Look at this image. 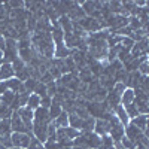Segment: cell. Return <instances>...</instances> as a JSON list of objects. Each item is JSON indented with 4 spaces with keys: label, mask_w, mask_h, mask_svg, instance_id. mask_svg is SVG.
<instances>
[{
    "label": "cell",
    "mask_w": 149,
    "mask_h": 149,
    "mask_svg": "<svg viewBox=\"0 0 149 149\" xmlns=\"http://www.w3.org/2000/svg\"><path fill=\"white\" fill-rule=\"evenodd\" d=\"M33 137V134H26V133H12L10 134V142L12 146H15L18 149H27L30 139Z\"/></svg>",
    "instance_id": "1"
},
{
    "label": "cell",
    "mask_w": 149,
    "mask_h": 149,
    "mask_svg": "<svg viewBox=\"0 0 149 149\" xmlns=\"http://www.w3.org/2000/svg\"><path fill=\"white\" fill-rule=\"evenodd\" d=\"M48 124H43V122H37V121H33V128H31V133H33V137H36L42 145L46 142L48 139Z\"/></svg>",
    "instance_id": "2"
},
{
    "label": "cell",
    "mask_w": 149,
    "mask_h": 149,
    "mask_svg": "<svg viewBox=\"0 0 149 149\" xmlns=\"http://www.w3.org/2000/svg\"><path fill=\"white\" fill-rule=\"evenodd\" d=\"M9 119H10V130H12V133H26V134H30L27 127L24 125V122L21 121V118H19L17 110L12 112V115H10Z\"/></svg>",
    "instance_id": "3"
},
{
    "label": "cell",
    "mask_w": 149,
    "mask_h": 149,
    "mask_svg": "<svg viewBox=\"0 0 149 149\" xmlns=\"http://www.w3.org/2000/svg\"><path fill=\"white\" fill-rule=\"evenodd\" d=\"M124 136H125L128 140H131V142L136 145V143L140 140L142 136H143V131H140L137 127H134L133 124L130 122L127 127H124Z\"/></svg>",
    "instance_id": "4"
},
{
    "label": "cell",
    "mask_w": 149,
    "mask_h": 149,
    "mask_svg": "<svg viewBox=\"0 0 149 149\" xmlns=\"http://www.w3.org/2000/svg\"><path fill=\"white\" fill-rule=\"evenodd\" d=\"M133 58H139L143 54H148V39H143L140 42H134L131 51H130Z\"/></svg>",
    "instance_id": "5"
},
{
    "label": "cell",
    "mask_w": 149,
    "mask_h": 149,
    "mask_svg": "<svg viewBox=\"0 0 149 149\" xmlns=\"http://www.w3.org/2000/svg\"><path fill=\"white\" fill-rule=\"evenodd\" d=\"M109 131H110V124H109L107 121L100 119V118L95 119V124H94V131H93V133H95L97 136L103 137V136L109 134Z\"/></svg>",
    "instance_id": "6"
},
{
    "label": "cell",
    "mask_w": 149,
    "mask_h": 149,
    "mask_svg": "<svg viewBox=\"0 0 149 149\" xmlns=\"http://www.w3.org/2000/svg\"><path fill=\"white\" fill-rule=\"evenodd\" d=\"M85 136V142H86V149H98L102 145V137L97 136L95 133H88V134H82Z\"/></svg>",
    "instance_id": "7"
},
{
    "label": "cell",
    "mask_w": 149,
    "mask_h": 149,
    "mask_svg": "<svg viewBox=\"0 0 149 149\" xmlns=\"http://www.w3.org/2000/svg\"><path fill=\"white\" fill-rule=\"evenodd\" d=\"M12 78H15V72L12 69V64L2 63V66H0V81H9Z\"/></svg>",
    "instance_id": "8"
},
{
    "label": "cell",
    "mask_w": 149,
    "mask_h": 149,
    "mask_svg": "<svg viewBox=\"0 0 149 149\" xmlns=\"http://www.w3.org/2000/svg\"><path fill=\"white\" fill-rule=\"evenodd\" d=\"M33 121H37V122H43V124H49L51 122V118H49V113H48V109L45 107H37L34 112H33Z\"/></svg>",
    "instance_id": "9"
},
{
    "label": "cell",
    "mask_w": 149,
    "mask_h": 149,
    "mask_svg": "<svg viewBox=\"0 0 149 149\" xmlns=\"http://www.w3.org/2000/svg\"><path fill=\"white\" fill-rule=\"evenodd\" d=\"M113 113H115V116H116V119L119 121V124L122 127H127L128 124H130V118H128V115H127V112H125V109H124V106H116L115 107V110H113Z\"/></svg>",
    "instance_id": "10"
},
{
    "label": "cell",
    "mask_w": 149,
    "mask_h": 149,
    "mask_svg": "<svg viewBox=\"0 0 149 149\" xmlns=\"http://www.w3.org/2000/svg\"><path fill=\"white\" fill-rule=\"evenodd\" d=\"M70 55H72V49L66 48V45H64V43H63V45L55 46L54 57H55L57 60H66V58H69Z\"/></svg>",
    "instance_id": "11"
},
{
    "label": "cell",
    "mask_w": 149,
    "mask_h": 149,
    "mask_svg": "<svg viewBox=\"0 0 149 149\" xmlns=\"http://www.w3.org/2000/svg\"><path fill=\"white\" fill-rule=\"evenodd\" d=\"M134 127H137L140 131H146V128H148V115H139V116H136V118H133L131 121H130Z\"/></svg>",
    "instance_id": "12"
},
{
    "label": "cell",
    "mask_w": 149,
    "mask_h": 149,
    "mask_svg": "<svg viewBox=\"0 0 149 149\" xmlns=\"http://www.w3.org/2000/svg\"><path fill=\"white\" fill-rule=\"evenodd\" d=\"M109 136H110V139L113 142H119L124 137V127L121 125V124H118V125H112L110 131H109Z\"/></svg>",
    "instance_id": "13"
},
{
    "label": "cell",
    "mask_w": 149,
    "mask_h": 149,
    "mask_svg": "<svg viewBox=\"0 0 149 149\" xmlns=\"http://www.w3.org/2000/svg\"><path fill=\"white\" fill-rule=\"evenodd\" d=\"M131 103H134V91L133 88H125V91L121 94V106L125 107Z\"/></svg>",
    "instance_id": "14"
},
{
    "label": "cell",
    "mask_w": 149,
    "mask_h": 149,
    "mask_svg": "<svg viewBox=\"0 0 149 149\" xmlns=\"http://www.w3.org/2000/svg\"><path fill=\"white\" fill-rule=\"evenodd\" d=\"M52 122L55 124L57 128H66V127H69V113L63 110Z\"/></svg>",
    "instance_id": "15"
},
{
    "label": "cell",
    "mask_w": 149,
    "mask_h": 149,
    "mask_svg": "<svg viewBox=\"0 0 149 149\" xmlns=\"http://www.w3.org/2000/svg\"><path fill=\"white\" fill-rule=\"evenodd\" d=\"M58 26H60L61 30H63L64 34H69V33H72V30H73V22H72L66 15L58 18Z\"/></svg>",
    "instance_id": "16"
},
{
    "label": "cell",
    "mask_w": 149,
    "mask_h": 149,
    "mask_svg": "<svg viewBox=\"0 0 149 149\" xmlns=\"http://www.w3.org/2000/svg\"><path fill=\"white\" fill-rule=\"evenodd\" d=\"M94 124H95V118L88 116L86 119H84L82 122V128H81V134H88L94 131Z\"/></svg>",
    "instance_id": "17"
},
{
    "label": "cell",
    "mask_w": 149,
    "mask_h": 149,
    "mask_svg": "<svg viewBox=\"0 0 149 149\" xmlns=\"http://www.w3.org/2000/svg\"><path fill=\"white\" fill-rule=\"evenodd\" d=\"M26 107L34 112L37 107H40V97L31 93V94L29 95V100H27V106H26Z\"/></svg>",
    "instance_id": "18"
},
{
    "label": "cell",
    "mask_w": 149,
    "mask_h": 149,
    "mask_svg": "<svg viewBox=\"0 0 149 149\" xmlns=\"http://www.w3.org/2000/svg\"><path fill=\"white\" fill-rule=\"evenodd\" d=\"M82 122H84V119H81L78 115H74V113H70V115H69V127H72V128H74V130L81 131Z\"/></svg>",
    "instance_id": "19"
},
{
    "label": "cell",
    "mask_w": 149,
    "mask_h": 149,
    "mask_svg": "<svg viewBox=\"0 0 149 149\" xmlns=\"http://www.w3.org/2000/svg\"><path fill=\"white\" fill-rule=\"evenodd\" d=\"M63 133H64V137H66L67 140H70V142H73L76 137H79V136H81V131L74 130V128H72V127L63 128Z\"/></svg>",
    "instance_id": "20"
},
{
    "label": "cell",
    "mask_w": 149,
    "mask_h": 149,
    "mask_svg": "<svg viewBox=\"0 0 149 149\" xmlns=\"http://www.w3.org/2000/svg\"><path fill=\"white\" fill-rule=\"evenodd\" d=\"M0 100H2L3 104H6V106L10 107L12 102L15 100V93H14V91H10V90H8L6 93H3L2 95H0Z\"/></svg>",
    "instance_id": "21"
},
{
    "label": "cell",
    "mask_w": 149,
    "mask_h": 149,
    "mask_svg": "<svg viewBox=\"0 0 149 149\" xmlns=\"http://www.w3.org/2000/svg\"><path fill=\"white\" fill-rule=\"evenodd\" d=\"M61 112H63V107H61V104H57V103H52L51 106H49V109H48V113H49L51 121H54Z\"/></svg>",
    "instance_id": "22"
},
{
    "label": "cell",
    "mask_w": 149,
    "mask_h": 149,
    "mask_svg": "<svg viewBox=\"0 0 149 149\" xmlns=\"http://www.w3.org/2000/svg\"><path fill=\"white\" fill-rule=\"evenodd\" d=\"M0 134L2 136H10V119H0Z\"/></svg>",
    "instance_id": "23"
},
{
    "label": "cell",
    "mask_w": 149,
    "mask_h": 149,
    "mask_svg": "<svg viewBox=\"0 0 149 149\" xmlns=\"http://www.w3.org/2000/svg\"><path fill=\"white\" fill-rule=\"evenodd\" d=\"M37 82H39V81H37V79H33V78H29L27 81H24L22 82V85H24V90H26L27 93H33L34 91V88H36V85H37Z\"/></svg>",
    "instance_id": "24"
},
{
    "label": "cell",
    "mask_w": 149,
    "mask_h": 149,
    "mask_svg": "<svg viewBox=\"0 0 149 149\" xmlns=\"http://www.w3.org/2000/svg\"><path fill=\"white\" fill-rule=\"evenodd\" d=\"M128 27L131 29V31H136L139 29H143L142 27V22L137 17H128Z\"/></svg>",
    "instance_id": "25"
},
{
    "label": "cell",
    "mask_w": 149,
    "mask_h": 149,
    "mask_svg": "<svg viewBox=\"0 0 149 149\" xmlns=\"http://www.w3.org/2000/svg\"><path fill=\"white\" fill-rule=\"evenodd\" d=\"M124 109H125V112H127V115H128L130 121H131L133 118H136V116H139V115H140V113H139V109L136 107V104H134V103H131V104L125 106Z\"/></svg>",
    "instance_id": "26"
},
{
    "label": "cell",
    "mask_w": 149,
    "mask_h": 149,
    "mask_svg": "<svg viewBox=\"0 0 149 149\" xmlns=\"http://www.w3.org/2000/svg\"><path fill=\"white\" fill-rule=\"evenodd\" d=\"M33 94L39 95L40 98H42V97H45V95H46V85H45V84H42V82H37V85H36V88H34Z\"/></svg>",
    "instance_id": "27"
},
{
    "label": "cell",
    "mask_w": 149,
    "mask_h": 149,
    "mask_svg": "<svg viewBox=\"0 0 149 149\" xmlns=\"http://www.w3.org/2000/svg\"><path fill=\"white\" fill-rule=\"evenodd\" d=\"M133 45H134V40L131 39V37H122V40H121V43H119V46H121L122 49H128V51H131Z\"/></svg>",
    "instance_id": "28"
},
{
    "label": "cell",
    "mask_w": 149,
    "mask_h": 149,
    "mask_svg": "<svg viewBox=\"0 0 149 149\" xmlns=\"http://www.w3.org/2000/svg\"><path fill=\"white\" fill-rule=\"evenodd\" d=\"M12 69H14V72L15 73H18V72H21L24 67H26V63H24V61L22 60H19V58H17V60H14V61H12Z\"/></svg>",
    "instance_id": "29"
},
{
    "label": "cell",
    "mask_w": 149,
    "mask_h": 149,
    "mask_svg": "<svg viewBox=\"0 0 149 149\" xmlns=\"http://www.w3.org/2000/svg\"><path fill=\"white\" fill-rule=\"evenodd\" d=\"M43 146H45V149H61V146L57 140H49V139L43 143Z\"/></svg>",
    "instance_id": "30"
},
{
    "label": "cell",
    "mask_w": 149,
    "mask_h": 149,
    "mask_svg": "<svg viewBox=\"0 0 149 149\" xmlns=\"http://www.w3.org/2000/svg\"><path fill=\"white\" fill-rule=\"evenodd\" d=\"M119 142H121V145H122V148H124V149H133V148H136V145H134L131 140H128V139L125 137V136H124V137H122Z\"/></svg>",
    "instance_id": "31"
},
{
    "label": "cell",
    "mask_w": 149,
    "mask_h": 149,
    "mask_svg": "<svg viewBox=\"0 0 149 149\" xmlns=\"http://www.w3.org/2000/svg\"><path fill=\"white\" fill-rule=\"evenodd\" d=\"M52 104V98L49 95H45L40 98V107H45V109H49V106Z\"/></svg>",
    "instance_id": "32"
},
{
    "label": "cell",
    "mask_w": 149,
    "mask_h": 149,
    "mask_svg": "<svg viewBox=\"0 0 149 149\" xmlns=\"http://www.w3.org/2000/svg\"><path fill=\"white\" fill-rule=\"evenodd\" d=\"M149 64H148V61H145V63H142L140 66H139V69H137V72L142 74V76H148V72H149Z\"/></svg>",
    "instance_id": "33"
},
{
    "label": "cell",
    "mask_w": 149,
    "mask_h": 149,
    "mask_svg": "<svg viewBox=\"0 0 149 149\" xmlns=\"http://www.w3.org/2000/svg\"><path fill=\"white\" fill-rule=\"evenodd\" d=\"M125 88H127V86L124 85L122 82H116V84H115V86H113V90H112V91H115L116 94H119V95H121L124 91H125Z\"/></svg>",
    "instance_id": "34"
},
{
    "label": "cell",
    "mask_w": 149,
    "mask_h": 149,
    "mask_svg": "<svg viewBox=\"0 0 149 149\" xmlns=\"http://www.w3.org/2000/svg\"><path fill=\"white\" fill-rule=\"evenodd\" d=\"M40 145H42V143L37 140L36 137H31V139H30V143H29V146H27V149H37Z\"/></svg>",
    "instance_id": "35"
},
{
    "label": "cell",
    "mask_w": 149,
    "mask_h": 149,
    "mask_svg": "<svg viewBox=\"0 0 149 149\" xmlns=\"http://www.w3.org/2000/svg\"><path fill=\"white\" fill-rule=\"evenodd\" d=\"M9 88H8V81H0V95L3 93H6Z\"/></svg>",
    "instance_id": "36"
},
{
    "label": "cell",
    "mask_w": 149,
    "mask_h": 149,
    "mask_svg": "<svg viewBox=\"0 0 149 149\" xmlns=\"http://www.w3.org/2000/svg\"><path fill=\"white\" fill-rule=\"evenodd\" d=\"M5 19H6V9L3 3H0V21H5Z\"/></svg>",
    "instance_id": "37"
},
{
    "label": "cell",
    "mask_w": 149,
    "mask_h": 149,
    "mask_svg": "<svg viewBox=\"0 0 149 149\" xmlns=\"http://www.w3.org/2000/svg\"><path fill=\"white\" fill-rule=\"evenodd\" d=\"M5 43H6V39L0 34V49H2V51H5Z\"/></svg>",
    "instance_id": "38"
},
{
    "label": "cell",
    "mask_w": 149,
    "mask_h": 149,
    "mask_svg": "<svg viewBox=\"0 0 149 149\" xmlns=\"http://www.w3.org/2000/svg\"><path fill=\"white\" fill-rule=\"evenodd\" d=\"M0 61H3V51L0 49Z\"/></svg>",
    "instance_id": "39"
},
{
    "label": "cell",
    "mask_w": 149,
    "mask_h": 149,
    "mask_svg": "<svg viewBox=\"0 0 149 149\" xmlns=\"http://www.w3.org/2000/svg\"><path fill=\"white\" fill-rule=\"evenodd\" d=\"M37 149H45V146H43V145H40V146H39V148H37Z\"/></svg>",
    "instance_id": "40"
},
{
    "label": "cell",
    "mask_w": 149,
    "mask_h": 149,
    "mask_svg": "<svg viewBox=\"0 0 149 149\" xmlns=\"http://www.w3.org/2000/svg\"><path fill=\"white\" fill-rule=\"evenodd\" d=\"M2 104H3V103H2V100H0V106H2Z\"/></svg>",
    "instance_id": "41"
},
{
    "label": "cell",
    "mask_w": 149,
    "mask_h": 149,
    "mask_svg": "<svg viewBox=\"0 0 149 149\" xmlns=\"http://www.w3.org/2000/svg\"><path fill=\"white\" fill-rule=\"evenodd\" d=\"M2 63H3V61H0V66H2Z\"/></svg>",
    "instance_id": "42"
},
{
    "label": "cell",
    "mask_w": 149,
    "mask_h": 149,
    "mask_svg": "<svg viewBox=\"0 0 149 149\" xmlns=\"http://www.w3.org/2000/svg\"><path fill=\"white\" fill-rule=\"evenodd\" d=\"M133 149H137V148H133Z\"/></svg>",
    "instance_id": "43"
}]
</instances>
